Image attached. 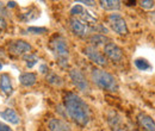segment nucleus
Wrapping results in <instances>:
<instances>
[{
	"instance_id": "obj_7",
	"label": "nucleus",
	"mask_w": 155,
	"mask_h": 131,
	"mask_svg": "<svg viewBox=\"0 0 155 131\" xmlns=\"http://www.w3.org/2000/svg\"><path fill=\"white\" fill-rule=\"evenodd\" d=\"M85 55L88 57L92 62H94L96 64L100 66V67H104V66H106V63H107L105 56L98 50L97 48H94V47H87V48L85 49Z\"/></svg>"
},
{
	"instance_id": "obj_6",
	"label": "nucleus",
	"mask_w": 155,
	"mask_h": 131,
	"mask_svg": "<svg viewBox=\"0 0 155 131\" xmlns=\"http://www.w3.org/2000/svg\"><path fill=\"white\" fill-rule=\"evenodd\" d=\"M30 50H31V45L25 41H15L8 44V53L15 56L29 54Z\"/></svg>"
},
{
	"instance_id": "obj_21",
	"label": "nucleus",
	"mask_w": 155,
	"mask_h": 131,
	"mask_svg": "<svg viewBox=\"0 0 155 131\" xmlns=\"http://www.w3.org/2000/svg\"><path fill=\"white\" fill-rule=\"evenodd\" d=\"M80 17L82 18V20H85L86 23H96V21H97L94 17H92V16H91V13H90V12H87V11H85V10H84V12L80 15Z\"/></svg>"
},
{
	"instance_id": "obj_14",
	"label": "nucleus",
	"mask_w": 155,
	"mask_h": 131,
	"mask_svg": "<svg viewBox=\"0 0 155 131\" xmlns=\"http://www.w3.org/2000/svg\"><path fill=\"white\" fill-rule=\"evenodd\" d=\"M36 75L34 73H24L19 76V81L20 84L25 87H31L36 84Z\"/></svg>"
},
{
	"instance_id": "obj_29",
	"label": "nucleus",
	"mask_w": 155,
	"mask_h": 131,
	"mask_svg": "<svg viewBox=\"0 0 155 131\" xmlns=\"http://www.w3.org/2000/svg\"><path fill=\"white\" fill-rule=\"evenodd\" d=\"M16 5H17V4H16L15 1H8V2H7V7H8V8H13V7H16Z\"/></svg>"
},
{
	"instance_id": "obj_17",
	"label": "nucleus",
	"mask_w": 155,
	"mask_h": 131,
	"mask_svg": "<svg viewBox=\"0 0 155 131\" xmlns=\"http://www.w3.org/2000/svg\"><path fill=\"white\" fill-rule=\"evenodd\" d=\"M47 81H48V84H50V85H53V86H62V84H63V81H62V79L58 76V74H55V73H49V74L47 75Z\"/></svg>"
},
{
	"instance_id": "obj_8",
	"label": "nucleus",
	"mask_w": 155,
	"mask_h": 131,
	"mask_svg": "<svg viewBox=\"0 0 155 131\" xmlns=\"http://www.w3.org/2000/svg\"><path fill=\"white\" fill-rule=\"evenodd\" d=\"M104 51H105L106 56L110 57V58H111L112 61H115V62H119V61L123 58V51H122V49H120L117 44H115V43L109 42L107 44H105Z\"/></svg>"
},
{
	"instance_id": "obj_5",
	"label": "nucleus",
	"mask_w": 155,
	"mask_h": 131,
	"mask_svg": "<svg viewBox=\"0 0 155 131\" xmlns=\"http://www.w3.org/2000/svg\"><path fill=\"white\" fill-rule=\"evenodd\" d=\"M69 76L73 81V84L77 86V88L81 92H88L90 91V85H88V81L86 80V77L84 76V74L79 70V69H72L69 72Z\"/></svg>"
},
{
	"instance_id": "obj_28",
	"label": "nucleus",
	"mask_w": 155,
	"mask_h": 131,
	"mask_svg": "<svg viewBox=\"0 0 155 131\" xmlns=\"http://www.w3.org/2000/svg\"><path fill=\"white\" fill-rule=\"evenodd\" d=\"M39 72H41V73H47V72H48V67L44 66V64H42V66L39 67Z\"/></svg>"
},
{
	"instance_id": "obj_25",
	"label": "nucleus",
	"mask_w": 155,
	"mask_h": 131,
	"mask_svg": "<svg viewBox=\"0 0 155 131\" xmlns=\"http://www.w3.org/2000/svg\"><path fill=\"white\" fill-rule=\"evenodd\" d=\"M0 131H12V130L10 129V126H7L6 124H4V123L0 122Z\"/></svg>"
},
{
	"instance_id": "obj_31",
	"label": "nucleus",
	"mask_w": 155,
	"mask_h": 131,
	"mask_svg": "<svg viewBox=\"0 0 155 131\" xmlns=\"http://www.w3.org/2000/svg\"><path fill=\"white\" fill-rule=\"evenodd\" d=\"M116 131H127V130H124V129H117Z\"/></svg>"
},
{
	"instance_id": "obj_30",
	"label": "nucleus",
	"mask_w": 155,
	"mask_h": 131,
	"mask_svg": "<svg viewBox=\"0 0 155 131\" xmlns=\"http://www.w3.org/2000/svg\"><path fill=\"white\" fill-rule=\"evenodd\" d=\"M128 4H129V6H131V5H135V4H136V1H129Z\"/></svg>"
},
{
	"instance_id": "obj_18",
	"label": "nucleus",
	"mask_w": 155,
	"mask_h": 131,
	"mask_svg": "<svg viewBox=\"0 0 155 131\" xmlns=\"http://www.w3.org/2000/svg\"><path fill=\"white\" fill-rule=\"evenodd\" d=\"M134 63H135V66L140 69V70H148V69H150V64H149V62L147 61V60H144V58H136L135 61H134Z\"/></svg>"
},
{
	"instance_id": "obj_27",
	"label": "nucleus",
	"mask_w": 155,
	"mask_h": 131,
	"mask_svg": "<svg viewBox=\"0 0 155 131\" xmlns=\"http://www.w3.org/2000/svg\"><path fill=\"white\" fill-rule=\"evenodd\" d=\"M81 4H86V5H88V6H93L96 2L94 1H90V0H82V1H80Z\"/></svg>"
},
{
	"instance_id": "obj_13",
	"label": "nucleus",
	"mask_w": 155,
	"mask_h": 131,
	"mask_svg": "<svg viewBox=\"0 0 155 131\" xmlns=\"http://www.w3.org/2000/svg\"><path fill=\"white\" fill-rule=\"evenodd\" d=\"M0 88L6 95L12 93V85H11V77L7 74H1L0 76Z\"/></svg>"
},
{
	"instance_id": "obj_10",
	"label": "nucleus",
	"mask_w": 155,
	"mask_h": 131,
	"mask_svg": "<svg viewBox=\"0 0 155 131\" xmlns=\"http://www.w3.org/2000/svg\"><path fill=\"white\" fill-rule=\"evenodd\" d=\"M137 119H138V123L143 126V129H146V131H155V122L148 114L140 113L137 116Z\"/></svg>"
},
{
	"instance_id": "obj_1",
	"label": "nucleus",
	"mask_w": 155,
	"mask_h": 131,
	"mask_svg": "<svg viewBox=\"0 0 155 131\" xmlns=\"http://www.w3.org/2000/svg\"><path fill=\"white\" fill-rule=\"evenodd\" d=\"M64 107L71 119L79 125H87L90 122V109L87 104L74 92H68L64 97Z\"/></svg>"
},
{
	"instance_id": "obj_20",
	"label": "nucleus",
	"mask_w": 155,
	"mask_h": 131,
	"mask_svg": "<svg viewBox=\"0 0 155 131\" xmlns=\"http://www.w3.org/2000/svg\"><path fill=\"white\" fill-rule=\"evenodd\" d=\"M48 30L45 28H36V26H30L28 28V32L30 34H34V35H43L45 34Z\"/></svg>"
},
{
	"instance_id": "obj_22",
	"label": "nucleus",
	"mask_w": 155,
	"mask_h": 131,
	"mask_svg": "<svg viewBox=\"0 0 155 131\" xmlns=\"http://www.w3.org/2000/svg\"><path fill=\"white\" fill-rule=\"evenodd\" d=\"M84 12V7L81 6V5H74L73 7H72V10H71V15L72 16H77V15H81Z\"/></svg>"
},
{
	"instance_id": "obj_26",
	"label": "nucleus",
	"mask_w": 155,
	"mask_h": 131,
	"mask_svg": "<svg viewBox=\"0 0 155 131\" xmlns=\"http://www.w3.org/2000/svg\"><path fill=\"white\" fill-rule=\"evenodd\" d=\"M6 26H7V24H6L5 19L2 18V17H0V30H4Z\"/></svg>"
},
{
	"instance_id": "obj_24",
	"label": "nucleus",
	"mask_w": 155,
	"mask_h": 131,
	"mask_svg": "<svg viewBox=\"0 0 155 131\" xmlns=\"http://www.w3.org/2000/svg\"><path fill=\"white\" fill-rule=\"evenodd\" d=\"M8 16V12H7V8L4 6V4L0 1V17H7Z\"/></svg>"
},
{
	"instance_id": "obj_23",
	"label": "nucleus",
	"mask_w": 155,
	"mask_h": 131,
	"mask_svg": "<svg viewBox=\"0 0 155 131\" xmlns=\"http://www.w3.org/2000/svg\"><path fill=\"white\" fill-rule=\"evenodd\" d=\"M140 4H141V6L143 8H147V10L148 8H153V6H154V1H152V0H143Z\"/></svg>"
},
{
	"instance_id": "obj_4",
	"label": "nucleus",
	"mask_w": 155,
	"mask_h": 131,
	"mask_svg": "<svg viewBox=\"0 0 155 131\" xmlns=\"http://www.w3.org/2000/svg\"><path fill=\"white\" fill-rule=\"evenodd\" d=\"M109 24H110L111 29H112L116 34L120 35V36L128 35V32H129L125 20L122 18V16L118 15V13H114V15H111V16L109 17Z\"/></svg>"
},
{
	"instance_id": "obj_9",
	"label": "nucleus",
	"mask_w": 155,
	"mask_h": 131,
	"mask_svg": "<svg viewBox=\"0 0 155 131\" xmlns=\"http://www.w3.org/2000/svg\"><path fill=\"white\" fill-rule=\"evenodd\" d=\"M69 23H71V29H72V31L79 36V37H84L85 36V34H86V26H85V24L81 21V20H79L77 18H71L69 20Z\"/></svg>"
},
{
	"instance_id": "obj_2",
	"label": "nucleus",
	"mask_w": 155,
	"mask_h": 131,
	"mask_svg": "<svg viewBox=\"0 0 155 131\" xmlns=\"http://www.w3.org/2000/svg\"><path fill=\"white\" fill-rule=\"evenodd\" d=\"M91 76H92L93 82L103 90H106L110 92H116L118 90V85H117L115 76L100 68H94L91 73Z\"/></svg>"
},
{
	"instance_id": "obj_12",
	"label": "nucleus",
	"mask_w": 155,
	"mask_h": 131,
	"mask_svg": "<svg viewBox=\"0 0 155 131\" xmlns=\"http://www.w3.org/2000/svg\"><path fill=\"white\" fill-rule=\"evenodd\" d=\"M0 116H1L5 120H7V122H10L11 124H15V125L19 124V122H20L19 116L16 113L15 110H12V109H7V110L0 112Z\"/></svg>"
},
{
	"instance_id": "obj_11",
	"label": "nucleus",
	"mask_w": 155,
	"mask_h": 131,
	"mask_svg": "<svg viewBox=\"0 0 155 131\" xmlns=\"http://www.w3.org/2000/svg\"><path fill=\"white\" fill-rule=\"evenodd\" d=\"M48 125L50 131H71V126L61 119H51Z\"/></svg>"
},
{
	"instance_id": "obj_3",
	"label": "nucleus",
	"mask_w": 155,
	"mask_h": 131,
	"mask_svg": "<svg viewBox=\"0 0 155 131\" xmlns=\"http://www.w3.org/2000/svg\"><path fill=\"white\" fill-rule=\"evenodd\" d=\"M49 47L58 58V63L60 64V67H62V68L67 67V64H68V45H67L66 39L60 35L54 36L53 39L50 41Z\"/></svg>"
},
{
	"instance_id": "obj_16",
	"label": "nucleus",
	"mask_w": 155,
	"mask_h": 131,
	"mask_svg": "<svg viewBox=\"0 0 155 131\" xmlns=\"http://www.w3.org/2000/svg\"><path fill=\"white\" fill-rule=\"evenodd\" d=\"M110 41L109 38L105 37L104 35H100V34H94L92 37L90 38V43H92L93 45H105V43L107 44Z\"/></svg>"
},
{
	"instance_id": "obj_15",
	"label": "nucleus",
	"mask_w": 155,
	"mask_h": 131,
	"mask_svg": "<svg viewBox=\"0 0 155 131\" xmlns=\"http://www.w3.org/2000/svg\"><path fill=\"white\" fill-rule=\"evenodd\" d=\"M100 5L106 11H117L120 8V1L118 0H101Z\"/></svg>"
},
{
	"instance_id": "obj_32",
	"label": "nucleus",
	"mask_w": 155,
	"mask_h": 131,
	"mask_svg": "<svg viewBox=\"0 0 155 131\" xmlns=\"http://www.w3.org/2000/svg\"><path fill=\"white\" fill-rule=\"evenodd\" d=\"M1 68H2V64H1V62H0V70H1Z\"/></svg>"
},
{
	"instance_id": "obj_19",
	"label": "nucleus",
	"mask_w": 155,
	"mask_h": 131,
	"mask_svg": "<svg viewBox=\"0 0 155 131\" xmlns=\"http://www.w3.org/2000/svg\"><path fill=\"white\" fill-rule=\"evenodd\" d=\"M24 61L26 62V67L28 68H32L37 62H38V57L34 54H26L24 56Z\"/></svg>"
}]
</instances>
